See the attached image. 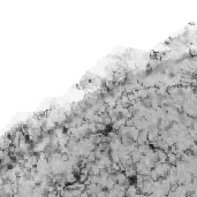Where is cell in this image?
Segmentation results:
<instances>
[{
  "label": "cell",
  "mask_w": 197,
  "mask_h": 197,
  "mask_svg": "<svg viewBox=\"0 0 197 197\" xmlns=\"http://www.w3.org/2000/svg\"><path fill=\"white\" fill-rule=\"evenodd\" d=\"M63 175H65V179H66L67 183L73 184V183L77 182V176L75 173H68V174H63Z\"/></svg>",
  "instance_id": "5b68a950"
},
{
  "label": "cell",
  "mask_w": 197,
  "mask_h": 197,
  "mask_svg": "<svg viewBox=\"0 0 197 197\" xmlns=\"http://www.w3.org/2000/svg\"><path fill=\"white\" fill-rule=\"evenodd\" d=\"M80 197H91V196H90V195H89L87 191H83L81 194V196H80Z\"/></svg>",
  "instance_id": "8fae6325"
},
{
  "label": "cell",
  "mask_w": 197,
  "mask_h": 197,
  "mask_svg": "<svg viewBox=\"0 0 197 197\" xmlns=\"http://www.w3.org/2000/svg\"><path fill=\"white\" fill-rule=\"evenodd\" d=\"M91 197H97V196H91Z\"/></svg>",
  "instance_id": "4fadbf2b"
},
{
  "label": "cell",
  "mask_w": 197,
  "mask_h": 197,
  "mask_svg": "<svg viewBox=\"0 0 197 197\" xmlns=\"http://www.w3.org/2000/svg\"><path fill=\"white\" fill-rule=\"evenodd\" d=\"M130 156H131V159H133V163L134 164L141 163V161H142V158H143V154L141 153L138 150H136L133 153H130Z\"/></svg>",
  "instance_id": "3957f363"
},
{
  "label": "cell",
  "mask_w": 197,
  "mask_h": 197,
  "mask_svg": "<svg viewBox=\"0 0 197 197\" xmlns=\"http://www.w3.org/2000/svg\"><path fill=\"white\" fill-rule=\"evenodd\" d=\"M191 152L194 154H197V144L192 145V146H191Z\"/></svg>",
  "instance_id": "30bf717a"
},
{
  "label": "cell",
  "mask_w": 197,
  "mask_h": 197,
  "mask_svg": "<svg viewBox=\"0 0 197 197\" xmlns=\"http://www.w3.org/2000/svg\"><path fill=\"white\" fill-rule=\"evenodd\" d=\"M139 191V189L137 188L136 184H129L128 187H127V190H126V196L127 197H131V196H135V195H137Z\"/></svg>",
  "instance_id": "7a4b0ae2"
},
{
  "label": "cell",
  "mask_w": 197,
  "mask_h": 197,
  "mask_svg": "<svg viewBox=\"0 0 197 197\" xmlns=\"http://www.w3.org/2000/svg\"><path fill=\"white\" fill-rule=\"evenodd\" d=\"M96 127H97V130L98 131H104L106 128V126L104 123H96Z\"/></svg>",
  "instance_id": "ba28073f"
},
{
  "label": "cell",
  "mask_w": 197,
  "mask_h": 197,
  "mask_svg": "<svg viewBox=\"0 0 197 197\" xmlns=\"http://www.w3.org/2000/svg\"><path fill=\"white\" fill-rule=\"evenodd\" d=\"M178 156L175 153H172V152H168L167 153V163L169 164V165H175V164L178 163V158H176Z\"/></svg>",
  "instance_id": "8992f818"
},
{
  "label": "cell",
  "mask_w": 197,
  "mask_h": 197,
  "mask_svg": "<svg viewBox=\"0 0 197 197\" xmlns=\"http://www.w3.org/2000/svg\"><path fill=\"white\" fill-rule=\"evenodd\" d=\"M157 154H158V161L159 163H166L167 161V153L161 149H157Z\"/></svg>",
  "instance_id": "277c9868"
},
{
  "label": "cell",
  "mask_w": 197,
  "mask_h": 197,
  "mask_svg": "<svg viewBox=\"0 0 197 197\" xmlns=\"http://www.w3.org/2000/svg\"><path fill=\"white\" fill-rule=\"evenodd\" d=\"M107 191L108 190H101L97 194V197H107Z\"/></svg>",
  "instance_id": "9c48e42d"
},
{
  "label": "cell",
  "mask_w": 197,
  "mask_h": 197,
  "mask_svg": "<svg viewBox=\"0 0 197 197\" xmlns=\"http://www.w3.org/2000/svg\"><path fill=\"white\" fill-rule=\"evenodd\" d=\"M116 183H118V184L126 186V187H128L130 184L129 180L127 178V175H126L123 172H118V173H116Z\"/></svg>",
  "instance_id": "6da1fadb"
},
{
  "label": "cell",
  "mask_w": 197,
  "mask_h": 197,
  "mask_svg": "<svg viewBox=\"0 0 197 197\" xmlns=\"http://www.w3.org/2000/svg\"><path fill=\"white\" fill-rule=\"evenodd\" d=\"M141 197H149V195H145V194H141Z\"/></svg>",
  "instance_id": "7c38bea8"
},
{
  "label": "cell",
  "mask_w": 197,
  "mask_h": 197,
  "mask_svg": "<svg viewBox=\"0 0 197 197\" xmlns=\"http://www.w3.org/2000/svg\"><path fill=\"white\" fill-rule=\"evenodd\" d=\"M111 159H112V161L113 163H116L119 164L121 160V157H120V152L119 151H111Z\"/></svg>",
  "instance_id": "52a82bcc"
}]
</instances>
